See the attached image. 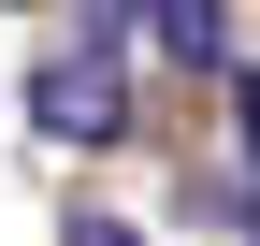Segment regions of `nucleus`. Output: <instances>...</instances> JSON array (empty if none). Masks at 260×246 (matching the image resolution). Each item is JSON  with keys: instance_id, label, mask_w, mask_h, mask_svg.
<instances>
[{"instance_id": "nucleus-1", "label": "nucleus", "mask_w": 260, "mask_h": 246, "mask_svg": "<svg viewBox=\"0 0 260 246\" xmlns=\"http://www.w3.org/2000/svg\"><path fill=\"white\" fill-rule=\"evenodd\" d=\"M116 29H130V0H87V44L73 58H44V87H29V131L44 145H116L130 131V87H116Z\"/></svg>"}, {"instance_id": "nucleus-2", "label": "nucleus", "mask_w": 260, "mask_h": 246, "mask_svg": "<svg viewBox=\"0 0 260 246\" xmlns=\"http://www.w3.org/2000/svg\"><path fill=\"white\" fill-rule=\"evenodd\" d=\"M145 15H159V44H174V58L232 73V0H145Z\"/></svg>"}, {"instance_id": "nucleus-3", "label": "nucleus", "mask_w": 260, "mask_h": 246, "mask_svg": "<svg viewBox=\"0 0 260 246\" xmlns=\"http://www.w3.org/2000/svg\"><path fill=\"white\" fill-rule=\"evenodd\" d=\"M232 131H246V174H260V73H232Z\"/></svg>"}, {"instance_id": "nucleus-4", "label": "nucleus", "mask_w": 260, "mask_h": 246, "mask_svg": "<svg viewBox=\"0 0 260 246\" xmlns=\"http://www.w3.org/2000/svg\"><path fill=\"white\" fill-rule=\"evenodd\" d=\"M73 246H130V232H116V218H73Z\"/></svg>"}, {"instance_id": "nucleus-5", "label": "nucleus", "mask_w": 260, "mask_h": 246, "mask_svg": "<svg viewBox=\"0 0 260 246\" xmlns=\"http://www.w3.org/2000/svg\"><path fill=\"white\" fill-rule=\"evenodd\" d=\"M0 15H15V0H0Z\"/></svg>"}]
</instances>
